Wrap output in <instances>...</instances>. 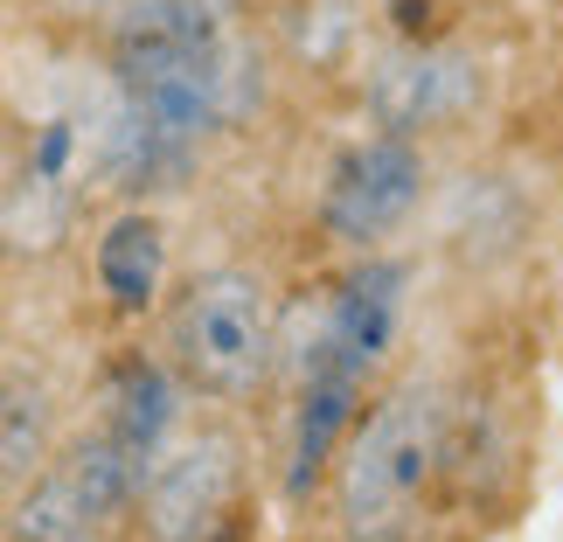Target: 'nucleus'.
I'll use <instances>...</instances> for the list:
<instances>
[{"label": "nucleus", "mask_w": 563, "mask_h": 542, "mask_svg": "<svg viewBox=\"0 0 563 542\" xmlns=\"http://www.w3.org/2000/svg\"><path fill=\"white\" fill-rule=\"evenodd\" d=\"M452 410L431 376H404L355 410L349 439L328 466V515L341 542H404L424 522L431 487L445 473Z\"/></svg>", "instance_id": "1"}, {"label": "nucleus", "mask_w": 563, "mask_h": 542, "mask_svg": "<svg viewBox=\"0 0 563 542\" xmlns=\"http://www.w3.org/2000/svg\"><path fill=\"white\" fill-rule=\"evenodd\" d=\"M286 328L257 265H202L161 307V368L202 403H257L278 376Z\"/></svg>", "instance_id": "2"}, {"label": "nucleus", "mask_w": 563, "mask_h": 542, "mask_svg": "<svg viewBox=\"0 0 563 542\" xmlns=\"http://www.w3.org/2000/svg\"><path fill=\"white\" fill-rule=\"evenodd\" d=\"M146 452L112 424H84L35 466V480L0 508V542H119L133 529Z\"/></svg>", "instance_id": "3"}, {"label": "nucleus", "mask_w": 563, "mask_h": 542, "mask_svg": "<svg viewBox=\"0 0 563 542\" xmlns=\"http://www.w3.org/2000/svg\"><path fill=\"white\" fill-rule=\"evenodd\" d=\"M251 445L236 424H188L167 431V445L140 473L133 501V535L140 542H209L230 522L236 494H244Z\"/></svg>", "instance_id": "4"}, {"label": "nucleus", "mask_w": 563, "mask_h": 542, "mask_svg": "<svg viewBox=\"0 0 563 542\" xmlns=\"http://www.w3.org/2000/svg\"><path fill=\"white\" fill-rule=\"evenodd\" d=\"M424 202H431V146L376 125V133H362L349 154H334L313 215L341 251L369 257V251L389 244V236H404L418 223Z\"/></svg>", "instance_id": "5"}, {"label": "nucleus", "mask_w": 563, "mask_h": 542, "mask_svg": "<svg viewBox=\"0 0 563 542\" xmlns=\"http://www.w3.org/2000/svg\"><path fill=\"white\" fill-rule=\"evenodd\" d=\"M362 98H369V125H383V133H452L487 104V56L473 42H404L369 63Z\"/></svg>", "instance_id": "6"}, {"label": "nucleus", "mask_w": 563, "mask_h": 542, "mask_svg": "<svg viewBox=\"0 0 563 542\" xmlns=\"http://www.w3.org/2000/svg\"><path fill=\"white\" fill-rule=\"evenodd\" d=\"M63 439V403L56 383L35 368H8L0 376V508L35 480V466L56 452Z\"/></svg>", "instance_id": "7"}, {"label": "nucleus", "mask_w": 563, "mask_h": 542, "mask_svg": "<svg viewBox=\"0 0 563 542\" xmlns=\"http://www.w3.org/2000/svg\"><path fill=\"white\" fill-rule=\"evenodd\" d=\"M91 265H98V286L112 299V313H125V320L154 313L161 286H167V230H161V215L119 209L112 223H104V236H98Z\"/></svg>", "instance_id": "8"}, {"label": "nucleus", "mask_w": 563, "mask_h": 542, "mask_svg": "<svg viewBox=\"0 0 563 542\" xmlns=\"http://www.w3.org/2000/svg\"><path fill=\"white\" fill-rule=\"evenodd\" d=\"M42 8H49L56 21H70V29H84V35H104V29H112V21L119 14H133L140 8V0H42Z\"/></svg>", "instance_id": "9"}, {"label": "nucleus", "mask_w": 563, "mask_h": 542, "mask_svg": "<svg viewBox=\"0 0 563 542\" xmlns=\"http://www.w3.org/2000/svg\"><path fill=\"white\" fill-rule=\"evenodd\" d=\"M8 140H14V125H8V104H0V167H8Z\"/></svg>", "instance_id": "10"}]
</instances>
